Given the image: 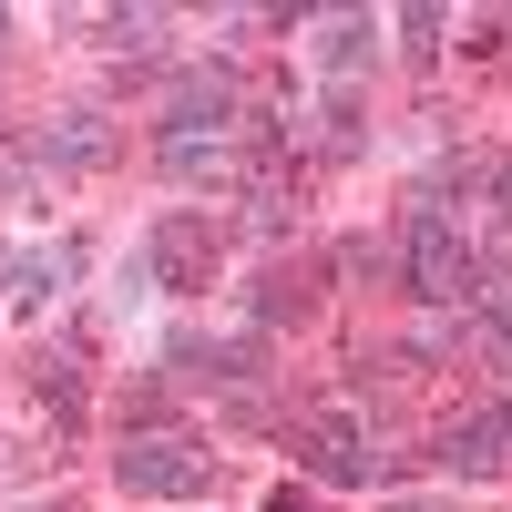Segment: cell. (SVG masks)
I'll return each instance as SVG.
<instances>
[{"instance_id": "obj_1", "label": "cell", "mask_w": 512, "mask_h": 512, "mask_svg": "<svg viewBox=\"0 0 512 512\" xmlns=\"http://www.w3.org/2000/svg\"><path fill=\"white\" fill-rule=\"evenodd\" d=\"M113 472H123V492H154V502H195L205 482H216V461H205V441H185V431H134L113 451Z\"/></svg>"}, {"instance_id": "obj_7", "label": "cell", "mask_w": 512, "mask_h": 512, "mask_svg": "<svg viewBox=\"0 0 512 512\" xmlns=\"http://www.w3.org/2000/svg\"><path fill=\"white\" fill-rule=\"evenodd\" d=\"M318 62H328V72H359V62H369V21H359V11H349V21H318Z\"/></svg>"}, {"instance_id": "obj_5", "label": "cell", "mask_w": 512, "mask_h": 512, "mask_svg": "<svg viewBox=\"0 0 512 512\" xmlns=\"http://www.w3.org/2000/svg\"><path fill=\"white\" fill-rule=\"evenodd\" d=\"M154 164L185 185H236L246 175V144L236 134H154Z\"/></svg>"}, {"instance_id": "obj_3", "label": "cell", "mask_w": 512, "mask_h": 512, "mask_svg": "<svg viewBox=\"0 0 512 512\" xmlns=\"http://www.w3.org/2000/svg\"><path fill=\"white\" fill-rule=\"evenodd\" d=\"M216 256H226V226H216V216H164V226L144 236V267H154L164 287H205V277H216Z\"/></svg>"}, {"instance_id": "obj_8", "label": "cell", "mask_w": 512, "mask_h": 512, "mask_svg": "<svg viewBox=\"0 0 512 512\" xmlns=\"http://www.w3.org/2000/svg\"><path fill=\"white\" fill-rule=\"evenodd\" d=\"M492 195H502V216H512V164H502V175H492Z\"/></svg>"}, {"instance_id": "obj_2", "label": "cell", "mask_w": 512, "mask_h": 512, "mask_svg": "<svg viewBox=\"0 0 512 512\" xmlns=\"http://www.w3.org/2000/svg\"><path fill=\"white\" fill-rule=\"evenodd\" d=\"M400 277H410V297H431V308H461V297H472V277H482V256L461 246L451 216H410V236H400Z\"/></svg>"}, {"instance_id": "obj_6", "label": "cell", "mask_w": 512, "mask_h": 512, "mask_svg": "<svg viewBox=\"0 0 512 512\" xmlns=\"http://www.w3.org/2000/svg\"><path fill=\"white\" fill-rule=\"evenodd\" d=\"M31 154H41V164H103V154H113V134H103L93 113H62L52 134H31Z\"/></svg>"}, {"instance_id": "obj_4", "label": "cell", "mask_w": 512, "mask_h": 512, "mask_svg": "<svg viewBox=\"0 0 512 512\" xmlns=\"http://www.w3.org/2000/svg\"><path fill=\"white\" fill-rule=\"evenodd\" d=\"M297 461H308L318 482H338V492H359V482H379V461H369V431L349 410H318L308 431H297Z\"/></svg>"}]
</instances>
